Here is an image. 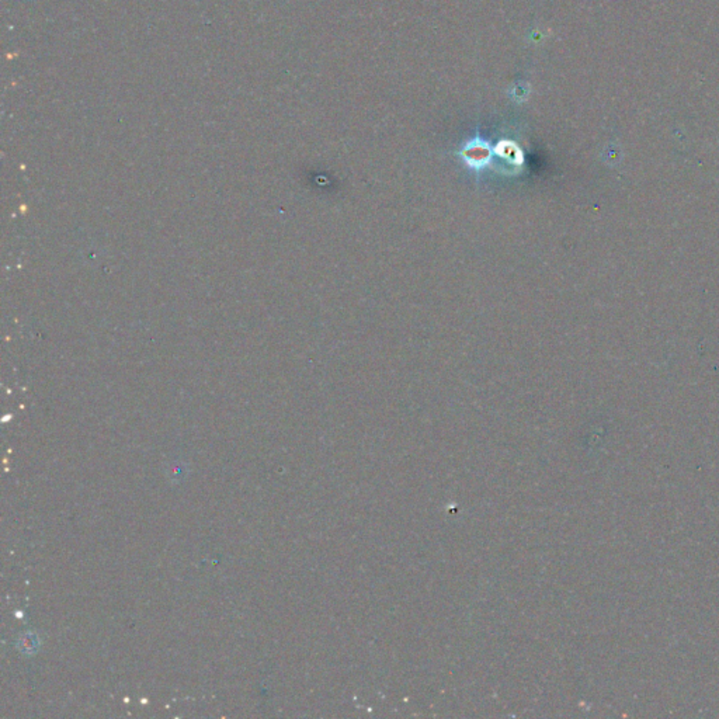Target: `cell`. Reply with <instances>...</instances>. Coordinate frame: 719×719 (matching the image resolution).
I'll return each mask as SVG.
<instances>
[{"instance_id": "cell-1", "label": "cell", "mask_w": 719, "mask_h": 719, "mask_svg": "<svg viewBox=\"0 0 719 719\" xmlns=\"http://www.w3.org/2000/svg\"><path fill=\"white\" fill-rule=\"evenodd\" d=\"M461 155L467 161L468 165L475 166V168H480V166L486 165L490 161L492 148H490V145L487 142L482 141L480 138H475L474 141H471L463 149Z\"/></svg>"}]
</instances>
